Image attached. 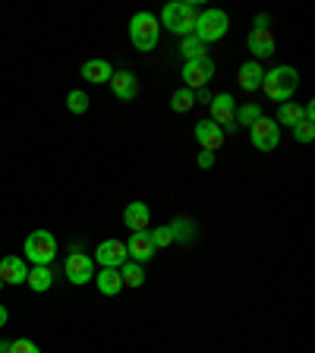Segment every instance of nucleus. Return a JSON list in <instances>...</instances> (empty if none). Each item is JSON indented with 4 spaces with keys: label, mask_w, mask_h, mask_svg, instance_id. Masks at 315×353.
<instances>
[{
    "label": "nucleus",
    "mask_w": 315,
    "mask_h": 353,
    "mask_svg": "<svg viewBox=\"0 0 315 353\" xmlns=\"http://www.w3.org/2000/svg\"><path fill=\"white\" fill-rule=\"evenodd\" d=\"M262 88L272 101L284 104L296 95V88H300V73H296L294 66H274V70H268V73L262 76Z\"/></svg>",
    "instance_id": "obj_1"
},
{
    "label": "nucleus",
    "mask_w": 315,
    "mask_h": 353,
    "mask_svg": "<svg viewBox=\"0 0 315 353\" xmlns=\"http://www.w3.org/2000/svg\"><path fill=\"white\" fill-rule=\"evenodd\" d=\"M158 38H161V22H158V16L148 13V10H142V13H136L130 19V41L136 51H154L158 48Z\"/></svg>",
    "instance_id": "obj_2"
},
{
    "label": "nucleus",
    "mask_w": 315,
    "mask_h": 353,
    "mask_svg": "<svg viewBox=\"0 0 315 353\" xmlns=\"http://www.w3.org/2000/svg\"><path fill=\"white\" fill-rule=\"evenodd\" d=\"M196 19H199V10L192 7V3H186V0H174V3H167V7L161 10V16H158V22H161L164 29L174 32V35H180V38L192 35Z\"/></svg>",
    "instance_id": "obj_3"
},
{
    "label": "nucleus",
    "mask_w": 315,
    "mask_h": 353,
    "mask_svg": "<svg viewBox=\"0 0 315 353\" xmlns=\"http://www.w3.org/2000/svg\"><path fill=\"white\" fill-rule=\"evenodd\" d=\"M227 29H230V19L224 10H202L196 19L192 35H196L202 44H212V41H221V38L227 35Z\"/></svg>",
    "instance_id": "obj_4"
},
{
    "label": "nucleus",
    "mask_w": 315,
    "mask_h": 353,
    "mask_svg": "<svg viewBox=\"0 0 315 353\" xmlns=\"http://www.w3.org/2000/svg\"><path fill=\"white\" fill-rule=\"evenodd\" d=\"M22 252H26V259H29L32 265H51L54 256H57V236H54L51 230H32V234L26 236Z\"/></svg>",
    "instance_id": "obj_5"
},
{
    "label": "nucleus",
    "mask_w": 315,
    "mask_h": 353,
    "mask_svg": "<svg viewBox=\"0 0 315 353\" xmlns=\"http://www.w3.org/2000/svg\"><path fill=\"white\" fill-rule=\"evenodd\" d=\"M212 79H214V60L212 57L190 60V63L183 66V88H190V92L205 88Z\"/></svg>",
    "instance_id": "obj_6"
},
{
    "label": "nucleus",
    "mask_w": 315,
    "mask_h": 353,
    "mask_svg": "<svg viewBox=\"0 0 315 353\" xmlns=\"http://www.w3.org/2000/svg\"><path fill=\"white\" fill-rule=\"evenodd\" d=\"M250 136H252V145L258 148V152H274L281 142V126L274 123V120H256V123L250 126Z\"/></svg>",
    "instance_id": "obj_7"
},
{
    "label": "nucleus",
    "mask_w": 315,
    "mask_h": 353,
    "mask_svg": "<svg viewBox=\"0 0 315 353\" xmlns=\"http://www.w3.org/2000/svg\"><path fill=\"white\" fill-rule=\"evenodd\" d=\"M63 272H66V278H70V284L82 287V284H88V281L95 278V262H92L85 252H76V256L66 259Z\"/></svg>",
    "instance_id": "obj_8"
},
{
    "label": "nucleus",
    "mask_w": 315,
    "mask_h": 353,
    "mask_svg": "<svg viewBox=\"0 0 315 353\" xmlns=\"http://www.w3.org/2000/svg\"><path fill=\"white\" fill-rule=\"evenodd\" d=\"M208 108H212V123L227 126V130H236V123H234V110H236L234 95H227V92H221V95H212Z\"/></svg>",
    "instance_id": "obj_9"
},
{
    "label": "nucleus",
    "mask_w": 315,
    "mask_h": 353,
    "mask_svg": "<svg viewBox=\"0 0 315 353\" xmlns=\"http://www.w3.org/2000/svg\"><path fill=\"white\" fill-rule=\"evenodd\" d=\"M95 262L101 265V268H120V265L126 262V243L123 240H104V243H98Z\"/></svg>",
    "instance_id": "obj_10"
},
{
    "label": "nucleus",
    "mask_w": 315,
    "mask_h": 353,
    "mask_svg": "<svg viewBox=\"0 0 315 353\" xmlns=\"http://www.w3.org/2000/svg\"><path fill=\"white\" fill-rule=\"evenodd\" d=\"M110 92H114V98L117 101H132L136 98V92H139V82H136V76L130 73V70H114V76H110Z\"/></svg>",
    "instance_id": "obj_11"
},
{
    "label": "nucleus",
    "mask_w": 315,
    "mask_h": 353,
    "mask_svg": "<svg viewBox=\"0 0 315 353\" xmlns=\"http://www.w3.org/2000/svg\"><path fill=\"white\" fill-rule=\"evenodd\" d=\"M126 256H132V262H152L154 259V246H152V236H148V230H142V234H132L130 240H126Z\"/></svg>",
    "instance_id": "obj_12"
},
{
    "label": "nucleus",
    "mask_w": 315,
    "mask_h": 353,
    "mask_svg": "<svg viewBox=\"0 0 315 353\" xmlns=\"http://www.w3.org/2000/svg\"><path fill=\"white\" fill-rule=\"evenodd\" d=\"M26 278H29L26 259H19V256L0 259V281H3V284H26Z\"/></svg>",
    "instance_id": "obj_13"
},
{
    "label": "nucleus",
    "mask_w": 315,
    "mask_h": 353,
    "mask_svg": "<svg viewBox=\"0 0 315 353\" xmlns=\"http://www.w3.org/2000/svg\"><path fill=\"white\" fill-rule=\"evenodd\" d=\"M196 139L205 152L214 154L221 145H224V130H221L218 123H212V120H202V123H196Z\"/></svg>",
    "instance_id": "obj_14"
},
{
    "label": "nucleus",
    "mask_w": 315,
    "mask_h": 353,
    "mask_svg": "<svg viewBox=\"0 0 315 353\" xmlns=\"http://www.w3.org/2000/svg\"><path fill=\"white\" fill-rule=\"evenodd\" d=\"M148 221H152V212H148L145 202H130V205L123 208V224L132 230V234L148 230Z\"/></svg>",
    "instance_id": "obj_15"
},
{
    "label": "nucleus",
    "mask_w": 315,
    "mask_h": 353,
    "mask_svg": "<svg viewBox=\"0 0 315 353\" xmlns=\"http://www.w3.org/2000/svg\"><path fill=\"white\" fill-rule=\"evenodd\" d=\"M82 79L85 82H95V85H101V82H110V76H114V66L108 63V60L95 57V60H85L82 63Z\"/></svg>",
    "instance_id": "obj_16"
},
{
    "label": "nucleus",
    "mask_w": 315,
    "mask_h": 353,
    "mask_svg": "<svg viewBox=\"0 0 315 353\" xmlns=\"http://www.w3.org/2000/svg\"><path fill=\"white\" fill-rule=\"evenodd\" d=\"M246 41H250V51L256 54V57H272V54H274V35H272V29H252Z\"/></svg>",
    "instance_id": "obj_17"
},
{
    "label": "nucleus",
    "mask_w": 315,
    "mask_h": 353,
    "mask_svg": "<svg viewBox=\"0 0 315 353\" xmlns=\"http://www.w3.org/2000/svg\"><path fill=\"white\" fill-rule=\"evenodd\" d=\"M262 76H265V70L256 63V60H250V63L240 66V73H236V82H240L243 92H256V88H262Z\"/></svg>",
    "instance_id": "obj_18"
},
{
    "label": "nucleus",
    "mask_w": 315,
    "mask_h": 353,
    "mask_svg": "<svg viewBox=\"0 0 315 353\" xmlns=\"http://www.w3.org/2000/svg\"><path fill=\"white\" fill-rule=\"evenodd\" d=\"M95 284L104 296H117L120 287H123V278H120V268H101L95 274Z\"/></svg>",
    "instance_id": "obj_19"
},
{
    "label": "nucleus",
    "mask_w": 315,
    "mask_h": 353,
    "mask_svg": "<svg viewBox=\"0 0 315 353\" xmlns=\"http://www.w3.org/2000/svg\"><path fill=\"white\" fill-rule=\"evenodd\" d=\"M170 230H174V243H190V240H196V234H199V224L192 218H174L170 221Z\"/></svg>",
    "instance_id": "obj_20"
},
{
    "label": "nucleus",
    "mask_w": 315,
    "mask_h": 353,
    "mask_svg": "<svg viewBox=\"0 0 315 353\" xmlns=\"http://www.w3.org/2000/svg\"><path fill=\"white\" fill-rule=\"evenodd\" d=\"M26 284H29L35 294H44V290H51V284H54L51 268H48V265H35V272H29Z\"/></svg>",
    "instance_id": "obj_21"
},
{
    "label": "nucleus",
    "mask_w": 315,
    "mask_h": 353,
    "mask_svg": "<svg viewBox=\"0 0 315 353\" xmlns=\"http://www.w3.org/2000/svg\"><path fill=\"white\" fill-rule=\"evenodd\" d=\"M278 126H296L303 123V108L296 101H284L278 108V120H274Z\"/></svg>",
    "instance_id": "obj_22"
},
{
    "label": "nucleus",
    "mask_w": 315,
    "mask_h": 353,
    "mask_svg": "<svg viewBox=\"0 0 315 353\" xmlns=\"http://www.w3.org/2000/svg\"><path fill=\"white\" fill-rule=\"evenodd\" d=\"M120 278H123V287H142L145 284V268L139 262H123L120 265Z\"/></svg>",
    "instance_id": "obj_23"
},
{
    "label": "nucleus",
    "mask_w": 315,
    "mask_h": 353,
    "mask_svg": "<svg viewBox=\"0 0 315 353\" xmlns=\"http://www.w3.org/2000/svg\"><path fill=\"white\" fill-rule=\"evenodd\" d=\"M196 108V92H190V88H176L174 95H170V110H176V114H186V110Z\"/></svg>",
    "instance_id": "obj_24"
},
{
    "label": "nucleus",
    "mask_w": 315,
    "mask_h": 353,
    "mask_svg": "<svg viewBox=\"0 0 315 353\" xmlns=\"http://www.w3.org/2000/svg\"><path fill=\"white\" fill-rule=\"evenodd\" d=\"M256 120H262V108H258V104H243V108L234 110L236 130H240V126H252Z\"/></svg>",
    "instance_id": "obj_25"
},
{
    "label": "nucleus",
    "mask_w": 315,
    "mask_h": 353,
    "mask_svg": "<svg viewBox=\"0 0 315 353\" xmlns=\"http://www.w3.org/2000/svg\"><path fill=\"white\" fill-rule=\"evenodd\" d=\"M180 54L186 57V63H190V60H202V57H205V44L199 41L196 35H186L183 44H180Z\"/></svg>",
    "instance_id": "obj_26"
},
{
    "label": "nucleus",
    "mask_w": 315,
    "mask_h": 353,
    "mask_svg": "<svg viewBox=\"0 0 315 353\" xmlns=\"http://www.w3.org/2000/svg\"><path fill=\"white\" fill-rule=\"evenodd\" d=\"M66 110H70V114H85L88 110V95L82 88H73V92L66 95Z\"/></svg>",
    "instance_id": "obj_27"
},
{
    "label": "nucleus",
    "mask_w": 315,
    "mask_h": 353,
    "mask_svg": "<svg viewBox=\"0 0 315 353\" xmlns=\"http://www.w3.org/2000/svg\"><path fill=\"white\" fill-rule=\"evenodd\" d=\"M148 236H152V246H154V250H164V246H170V243H174V230H170V224L148 230Z\"/></svg>",
    "instance_id": "obj_28"
},
{
    "label": "nucleus",
    "mask_w": 315,
    "mask_h": 353,
    "mask_svg": "<svg viewBox=\"0 0 315 353\" xmlns=\"http://www.w3.org/2000/svg\"><path fill=\"white\" fill-rule=\"evenodd\" d=\"M294 139L303 142V145H306V142H312V139H315V123H309V120L296 123V126H294Z\"/></svg>",
    "instance_id": "obj_29"
},
{
    "label": "nucleus",
    "mask_w": 315,
    "mask_h": 353,
    "mask_svg": "<svg viewBox=\"0 0 315 353\" xmlns=\"http://www.w3.org/2000/svg\"><path fill=\"white\" fill-rule=\"evenodd\" d=\"M7 353H41V347H38L35 341L19 338V341H10V350Z\"/></svg>",
    "instance_id": "obj_30"
},
{
    "label": "nucleus",
    "mask_w": 315,
    "mask_h": 353,
    "mask_svg": "<svg viewBox=\"0 0 315 353\" xmlns=\"http://www.w3.org/2000/svg\"><path fill=\"white\" fill-rule=\"evenodd\" d=\"M196 164L202 170H208V168H214V154L212 152H199V158H196Z\"/></svg>",
    "instance_id": "obj_31"
},
{
    "label": "nucleus",
    "mask_w": 315,
    "mask_h": 353,
    "mask_svg": "<svg viewBox=\"0 0 315 353\" xmlns=\"http://www.w3.org/2000/svg\"><path fill=\"white\" fill-rule=\"evenodd\" d=\"M268 22H272V16H268V13H258L256 16V29H268Z\"/></svg>",
    "instance_id": "obj_32"
},
{
    "label": "nucleus",
    "mask_w": 315,
    "mask_h": 353,
    "mask_svg": "<svg viewBox=\"0 0 315 353\" xmlns=\"http://www.w3.org/2000/svg\"><path fill=\"white\" fill-rule=\"evenodd\" d=\"M199 101H205V104H208V101H212V95H208L205 88H199V92H196V104H199Z\"/></svg>",
    "instance_id": "obj_33"
},
{
    "label": "nucleus",
    "mask_w": 315,
    "mask_h": 353,
    "mask_svg": "<svg viewBox=\"0 0 315 353\" xmlns=\"http://www.w3.org/2000/svg\"><path fill=\"white\" fill-rule=\"evenodd\" d=\"M7 319H10V316H7V309L0 306V328H3V325H7Z\"/></svg>",
    "instance_id": "obj_34"
},
{
    "label": "nucleus",
    "mask_w": 315,
    "mask_h": 353,
    "mask_svg": "<svg viewBox=\"0 0 315 353\" xmlns=\"http://www.w3.org/2000/svg\"><path fill=\"white\" fill-rule=\"evenodd\" d=\"M10 350V341H0V353H7Z\"/></svg>",
    "instance_id": "obj_35"
},
{
    "label": "nucleus",
    "mask_w": 315,
    "mask_h": 353,
    "mask_svg": "<svg viewBox=\"0 0 315 353\" xmlns=\"http://www.w3.org/2000/svg\"><path fill=\"white\" fill-rule=\"evenodd\" d=\"M0 290H3V281H0Z\"/></svg>",
    "instance_id": "obj_36"
}]
</instances>
